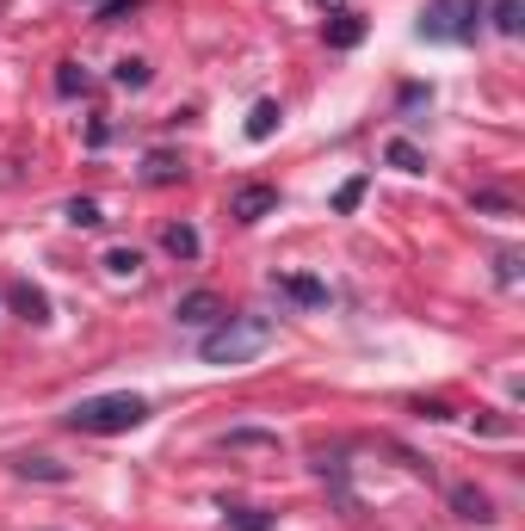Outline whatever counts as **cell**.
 <instances>
[{"instance_id":"8","label":"cell","mask_w":525,"mask_h":531,"mask_svg":"<svg viewBox=\"0 0 525 531\" xmlns=\"http://www.w3.org/2000/svg\"><path fill=\"white\" fill-rule=\"evenodd\" d=\"M451 507H458V519H470V525H488V519H495V513H488V494L482 488H451Z\"/></svg>"},{"instance_id":"24","label":"cell","mask_w":525,"mask_h":531,"mask_svg":"<svg viewBox=\"0 0 525 531\" xmlns=\"http://www.w3.org/2000/svg\"><path fill=\"white\" fill-rule=\"evenodd\" d=\"M322 7H340V0H322Z\"/></svg>"},{"instance_id":"3","label":"cell","mask_w":525,"mask_h":531,"mask_svg":"<svg viewBox=\"0 0 525 531\" xmlns=\"http://www.w3.org/2000/svg\"><path fill=\"white\" fill-rule=\"evenodd\" d=\"M482 0H433L427 13H420V38L427 44H476L482 38Z\"/></svg>"},{"instance_id":"11","label":"cell","mask_w":525,"mask_h":531,"mask_svg":"<svg viewBox=\"0 0 525 531\" xmlns=\"http://www.w3.org/2000/svg\"><path fill=\"white\" fill-rule=\"evenodd\" d=\"M383 161H390L396 173H427V155H420V149L408 143V136H396V143L383 149Z\"/></svg>"},{"instance_id":"12","label":"cell","mask_w":525,"mask_h":531,"mask_svg":"<svg viewBox=\"0 0 525 531\" xmlns=\"http://www.w3.org/2000/svg\"><path fill=\"white\" fill-rule=\"evenodd\" d=\"M278 118H285V112H278V99H260L254 112H248V136H254V143H266V136L278 130Z\"/></svg>"},{"instance_id":"22","label":"cell","mask_w":525,"mask_h":531,"mask_svg":"<svg viewBox=\"0 0 525 531\" xmlns=\"http://www.w3.org/2000/svg\"><path fill=\"white\" fill-rule=\"evenodd\" d=\"M136 7H143V0H105L99 19H124V13H136Z\"/></svg>"},{"instance_id":"16","label":"cell","mask_w":525,"mask_h":531,"mask_svg":"<svg viewBox=\"0 0 525 531\" xmlns=\"http://www.w3.org/2000/svg\"><path fill=\"white\" fill-rule=\"evenodd\" d=\"M488 13H495V31H507V38H519V25H525V19H519V13H525L519 0H495V7H488Z\"/></svg>"},{"instance_id":"19","label":"cell","mask_w":525,"mask_h":531,"mask_svg":"<svg viewBox=\"0 0 525 531\" xmlns=\"http://www.w3.org/2000/svg\"><path fill=\"white\" fill-rule=\"evenodd\" d=\"M136 266H143L136 247H112V254H105V272H118V278H136Z\"/></svg>"},{"instance_id":"5","label":"cell","mask_w":525,"mask_h":531,"mask_svg":"<svg viewBox=\"0 0 525 531\" xmlns=\"http://www.w3.org/2000/svg\"><path fill=\"white\" fill-rule=\"evenodd\" d=\"M272 285L285 291L291 303H303V309H322V303H328V285H322V278H309V272H278Z\"/></svg>"},{"instance_id":"18","label":"cell","mask_w":525,"mask_h":531,"mask_svg":"<svg viewBox=\"0 0 525 531\" xmlns=\"http://www.w3.org/2000/svg\"><path fill=\"white\" fill-rule=\"evenodd\" d=\"M68 223H75V229H99L105 217H99V204H93V198H68Z\"/></svg>"},{"instance_id":"20","label":"cell","mask_w":525,"mask_h":531,"mask_svg":"<svg viewBox=\"0 0 525 531\" xmlns=\"http://www.w3.org/2000/svg\"><path fill=\"white\" fill-rule=\"evenodd\" d=\"M112 81H118V87H149V62H136V56L118 62V68H112Z\"/></svg>"},{"instance_id":"10","label":"cell","mask_w":525,"mask_h":531,"mask_svg":"<svg viewBox=\"0 0 525 531\" xmlns=\"http://www.w3.org/2000/svg\"><path fill=\"white\" fill-rule=\"evenodd\" d=\"M149 186H173V180H186V155H149V173H143Z\"/></svg>"},{"instance_id":"13","label":"cell","mask_w":525,"mask_h":531,"mask_svg":"<svg viewBox=\"0 0 525 531\" xmlns=\"http://www.w3.org/2000/svg\"><path fill=\"white\" fill-rule=\"evenodd\" d=\"M19 476L31 482V476H38V482H68V464H56V457H19Z\"/></svg>"},{"instance_id":"4","label":"cell","mask_w":525,"mask_h":531,"mask_svg":"<svg viewBox=\"0 0 525 531\" xmlns=\"http://www.w3.org/2000/svg\"><path fill=\"white\" fill-rule=\"evenodd\" d=\"M272 210H278V186H235V198H229V217L235 223H266L272 217Z\"/></svg>"},{"instance_id":"17","label":"cell","mask_w":525,"mask_h":531,"mask_svg":"<svg viewBox=\"0 0 525 531\" xmlns=\"http://www.w3.org/2000/svg\"><path fill=\"white\" fill-rule=\"evenodd\" d=\"M278 519L272 513H260V507H241V513H229V531H272Z\"/></svg>"},{"instance_id":"7","label":"cell","mask_w":525,"mask_h":531,"mask_svg":"<svg viewBox=\"0 0 525 531\" xmlns=\"http://www.w3.org/2000/svg\"><path fill=\"white\" fill-rule=\"evenodd\" d=\"M13 309L25 315V322H38V328L50 322V297H44L38 285H31V278H25V285H13Z\"/></svg>"},{"instance_id":"2","label":"cell","mask_w":525,"mask_h":531,"mask_svg":"<svg viewBox=\"0 0 525 531\" xmlns=\"http://www.w3.org/2000/svg\"><path fill=\"white\" fill-rule=\"evenodd\" d=\"M143 420H149V402H143V396H130V389H118V396H93V402H81L75 414H68V427H75V433L112 439V433L143 427Z\"/></svg>"},{"instance_id":"15","label":"cell","mask_w":525,"mask_h":531,"mask_svg":"<svg viewBox=\"0 0 525 531\" xmlns=\"http://www.w3.org/2000/svg\"><path fill=\"white\" fill-rule=\"evenodd\" d=\"M87 87H93V81H87L81 62H62V68H56V93H62V99H75V93H87Z\"/></svg>"},{"instance_id":"1","label":"cell","mask_w":525,"mask_h":531,"mask_svg":"<svg viewBox=\"0 0 525 531\" xmlns=\"http://www.w3.org/2000/svg\"><path fill=\"white\" fill-rule=\"evenodd\" d=\"M272 346V322L266 315H223L217 328L198 340V359L204 365H248Z\"/></svg>"},{"instance_id":"9","label":"cell","mask_w":525,"mask_h":531,"mask_svg":"<svg viewBox=\"0 0 525 531\" xmlns=\"http://www.w3.org/2000/svg\"><path fill=\"white\" fill-rule=\"evenodd\" d=\"M161 247H167L173 260H198V229L192 223H167L161 229Z\"/></svg>"},{"instance_id":"23","label":"cell","mask_w":525,"mask_h":531,"mask_svg":"<svg viewBox=\"0 0 525 531\" xmlns=\"http://www.w3.org/2000/svg\"><path fill=\"white\" fill-rule=\"evenodd\" d=\"M495 278H501V285H513V278H519V254H501L495 260Z\"/></svg>"},{"instance_id":"6","label":"cell","mask_w":525,"mask_h":531,"mask_svg":"<svg viewBox=\"0 0 525 531\" xmlns=\"http://www.w3.org/2000/svg\"><path fill=\"white\" fill-rule=\"evenodd\" d=\"M173 315H180V322H186V328H204V322H223V315H229V309H223L217 297H210V291H192V297H186L180 309H173Z\"/></svg>"},{"instance_id":"21","label":"cell","mask_w":525,"mask_h":531,"mask_svg":"<svg viewBox=\"0 0 525 531\" xmlns=\"http://www.w3.org/2000/svg\"><path fill=\"white\" fill-rule=\"evenodd\" d=\"M359 198H365V180H346V186L334 192V210L346 217V210H359Z\"/></svg>"},{"instance_id":"14","label":"cell","mask_w":525,"mask_h":531,"mask_svg":"<svg viewBox=\"0 0 525 531\" xmlns=\"http://www.w3.org/2000/svg\"><path fill=\"white\" fill-rule=\"evenodd\" d=\"M359 38H365V19H353V13H340V19L328 25V44H334V50H353Z\"/></svg>"}]
</instances>
